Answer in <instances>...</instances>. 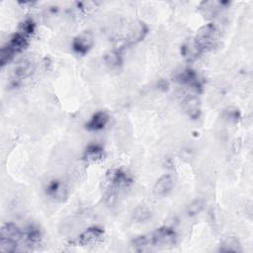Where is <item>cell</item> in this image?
Listing matches in <instances>:
<instances>
[{
	"label": "cell",
	"mask_w": 253,
	"mask_h": 253,
	"mask_svg": "<svg viewBox=\"0 0 253 253\" xmlns=\"http://www.w3.org/2000/svg\"><path fill=\"white\" fill-rule=\"evenodd\" d=\"M216 40V28L212 23L201 27L193 42L200 53L210 50L213 47Z\"/></svg>",
	"instance_id": "6da1fadb"
},
{
	"label": "cell",
	"mask_w": 253,
	"mask_h": 253,
	"mask_svg": "<svg viewBox=\"0 0 253 253\" xmlns=\"http://www.w3.org/2000/svg\"><path fill=\"white\" fill-rule=\"evenodd\" d=\"M150 246L153 247H170L177 242V233L172 227L162 226L148 234Z\"/></svg>",
	"instance_id": "7a4b0ae2"
},
{
	"label": "cell",
	"mask_w": 253,
	"mask_h": 253,
	"mask_svg": "<svg viewBox=\"0 0 253 253\" xmlns=\"http://www.w3.org/2000/svg\"><path fill=\"white\" fill-rule=\"evenodd\" d=\"M93 43H94L93 34L90 31H84L73 39L72 49L77 54L85 55L92 48Z\"/></svg>",
	"instance_id": "3957f363"
},
{
	"label": "cell",
	"mask_w": 253,
	"mask_h": 253,
	"mask_svg": "<svg viewBox=\"0 0 253 253\" xmlns=\"http://www.w3.org/2000/svg\"><path fill=\"white\" fill-rule=\"evenodd\" d=\"M177 80L197 93H200L203 90V80L201 79L199 74L191 68H186L182 70L178 74Z\"/></svg>",
	"instance_id": "277c9868"
},
{
	"label": "cell",
	"mask_w": 253,
	"mask_h": 253,
	"mask_svg": "<svg viewBox=\"0 0 253 253\" xmlns=\"http://www.w3.org/2000/svg\"><path fill=\"white\" fill-rule=\"evenodd\" d=\"M104 238V231L100 227H90L83 231L77 238V244L81 246L95 245Z\"/></svg>",
	"instance_id": "5b68a950"
},
{
	"label": "cell",
	"mask_w": 253,
	"mask_h": 253,
	"mask_svg": "<svg viewBox=\"0 0 253 253\" xmlns=\"http://www.w3.org/2000/svg\"><path fill=\"white\" fill-rule=\"evenodd\" d=\"M109 182L111 184V189L113 191L119 190L123 187H126L131 183V179L128 175L122 169H114L108 175Z\"/></svg>",
	"instance_id": "8992f818"
},
{
	"label": "cell",
	"mask_w": 253,
	"mask_h": 253,
	"mask_svg": "<svg viewBox=\"0 0 253 253\" xmlns=\"http://www.w3.org/2000/svg\"><path fill=\"white\" fill-rule=\"evenodd\" d=\"M174 187V179L171 175L161 176L155 183L153 188V194L158 197H164L168 195Z\"/></svg>",
	"instance_id": "52a82bcc"
},
{
	"label": "cell",
	"mask_w": 253,
	"mask_h": 253,
	"mask_svg": "<svg viewBox=\"0 0 253 253\" xmlns=\"http://www.w3.org/2000/svg\"><path fill=\"white\" fill-rule=\"evenodd\" d=\"M109 122V115L104 111L96 112L86 124V128L89 131H99L103 129Z\"/></svg>",
	"instance_id": "ba28073f"
},
{
	"label": "cell",
	"mask_w": 253,
	"mask_h": 253,
	"mask_svg": "<svg viewBox=\"0 0 253 253\" xmlns=\"http://www.w3.org/2000/svg\"><path fill=\"white\" fill-rule=\"evenodd\" d=\"M42 231L39 227L34 226V225H30L24 232H23V239L25 244L28 247H35L40 245L41 241H42Z\"/></svg>",
	"instance_id": "9c48e42d"
},
{
	"label": "cell",
	"mask_w": 253,
	"mask_h": 253,
	"mask_svg": "<svg viewBox=\"0 0 253 253\" xmlns=\"http://www.w3.org/2000/svg\"><path fill=\"white\" fill-rule=\"evenodd\" d=\"M45 192L49 197L59 201H62L67 196L66 188L59 180L49 181L48 184L46 185Z\"/></svg>",
	"instance_id": "30bf717a"
},
{
	"label": "cell",
	"mask_w": 253,
	"mask_h": 253,
	"mask_svg": "<svg viewBox=\"0 0 253 253\" xmlns=\"http://www.w3.org/2000/svg\"><path fill=\"white\" fill-rule=\"evenodd\" d=\"M6 45L16 54L23 51L28 45V38L20 33H15L6 43Z\"/></svg>",
	"instance_id": "8fae6325"
},
{
	"label": "cell",
	"mask_w": 253,
	"mask_h": 253,
	"mask_svg": "<svg viewBox=\"0 0 253 253\" xmlns=\"http://www.w3.org/2000/svg\"><path fill=\"white\" fill-rule=\"evenodd\" d=\"M0 237L12 239L19 242V240L23 238V232L19 229L17 225H15L14 223L8 222L2 225L0 229Z\"/></svg>",
	"instance_id": "7c38bea8"
},
{
	"label": "cell",
	"mask_w": 253,
	"mask_h": 253,
	"mask_svg": "<svg viewBox=\"0 0 253 253\" xmlns=\"http://www.w3.org/2000/svg\"><path fill=\"white\" fill-rule=\"evenodd\" d=\"M104 157H105V153L103 148L97 144L89 145L83 155L84 160H86L89 163H96V162L102 161Z\"/></svg>",
	"instance_id": "4fadbf2b"
},
{
	"label": "cell",
	"mask_w": 253,
	"mask_h": 253,
	"mask_svg": "<svg viewBox=\"0 0 253 253\" xmlns=\"http://www.w3.org/2000/svg\"><path fill=\"white\" fill-rule=\"evenodd\" d=\"M227 2H216V1H208L203 2L201 4V11L205 17H213L215 14L218 13L220 8L223 7Z\"/></svg>",
	"instance_id": "5bb4252c"
},
{
	"label": "cell",
	"mask_w": 253,
	"mask_h": 253,
	"mask_svg": "<svg viewBox=\"0 0 253 253\" xmlns=\"http://www.w3.org/2000/svg\"><path fill=\"white\" fill-rule=\"evenodd\" d=\"M151 217V211L145 205L138 206L133 211V219L137 222H144Z\"/></svg>",
	"instance_id": "9a60e30c"
},
{
	"label": "cell",
	"mask_w": 253,
	"mask_h": 253,
	"mask_svg": "<svg viewBox=\"0 0 253 253\" xmlns=\"http://www.w3.org/2000/svg\"><path fill=\"white\" fill-rule=\"evenodd\" d=\"M185 110L189 117L192 119H198L200 116V106L199 102L195 98H190L185 102Z\"/></svg>",
	"instance_id": "2e32d148"
},
{
	"label": "cell",
	"mask_w": 253,
	"mask_h": 253,
	"mask_svg": "<svg viewBox=\"0 0 253 253\" xmlns=\"http://www.w3.org/2000/svg\"><path fill=\"white\" fill-rule=\"evenodd\" d=\"M146 33H147V28L143 23L136 25V27H134V30L130 33V36L128 38L129 42L135 43V42L141 41L144 38V36L146 35Z\"/></svg>",
	"instance_id": "e0dca14e"
},
{
	"label": "cell",
	"mask_w": 253,
	"mask_h": 253,
	"mask_svg": "<svg viewBox=\"0 0 253 253\" xmlns=\"http://www.w3.org/2000/svg\"><path fill=\"white\" fill-rule=\"evenodd\" d=\"M35 30H36L35 22L32 19H26L20 23L18 33L22 34L26 38H29L35 33Z\"/></svg>",
	"instance_id": "ac0fdd59"
},
{
	"label": "cell",
	"mask_w": 253,
	"mask_h": 253,
	"mask_svg": "<svg viewBox=\"0 0 253 253\" xmlns=\"http://www.w3.org/2000/svg\"><path fill=\"white\" fill-rule=\"evenodd\" d=\"M18 250V242L12 239L0 237V251L3 253L16 252Z\"/></svg>",
	"instance_id": "d6986e66"
},
{
	"label": "cell",
	"mask_w": 253,
	"mask_h": 253,
	"mask_svg": "<svg viewBox=\"0 0 253 253\" xmlns=\"http://www.w3.org/2000/svg\"><path fill=\"white\" fill-rule=\"evenodd\" d=\"M15 56V53L5 44L0 50V65L1 67L9 63Z\"/></svg>",
	"instance_id": "ffe728a7"
},
{
	"label": "cell",
	"mask_w": 253,
	"mask_h": 253,
	"mask_svg": "<svg viewBox=\"0 0 253 253\" xmlns=\"http://www.w3.org/2000/svg\"><path fill=\"white\" fill-rule=\"evenodd\" d=\"M30 69H31V66H30V63L29 62H22L20 63L14 70V78L15 80H20L21 78L27 76L29 73H30Z\"/></svg>",
	"instance_id": "44dd1931"
},
{
	"label": "cell",
	"mask_w": 253,
	"mask_h": 253,
	"mask_svg": "<svg viewBox=\"0 0 253 253\" xmlns=\"http://www.w3.org/2000/svg\"><path fill=\"white\" fill-rule=\"evenodd\" d=\"M203 207L204 203L202 200H195L188 206L187 212L189 215H196L203 210Z\"/></svg>",
	"instance_id": "7402d4cb"
},
{
	"label": "cell",
	"mask_w": 253,
	"mask_h": 253,
	"mask_svg": "<svg viewBox=\"0 0 253 253\" xmlns=\"http://www.w3.org/2000/svg\"><path fill=\"white\" fill-rule=\"evenodd\" d=\"M106 59H107V62H108L109 64H111L112 66L119 65V64L121 63V55H120V52L117 51V50H113V51H111L109 54H107Z\"/></svg>",
	"instance_id": "603a6c76"
}]
</instances>
